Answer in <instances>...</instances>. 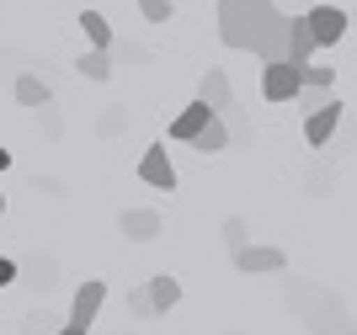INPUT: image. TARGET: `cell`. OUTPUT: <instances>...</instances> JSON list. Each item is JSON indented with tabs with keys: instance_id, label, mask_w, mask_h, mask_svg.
<instances>
[{
	"instance_id": "obj_23",
	"label": "cell",
	"mask_w": 357,
	"mask_h": 335,
	"mask_svg": "<svg viewBox=\"0 0 357 335\" xmlns=\"http://www.w3.org/2000/svg\"><path fill=\"white\" fill-rule=\"evenodd\" d=\"M128 314H134V320H160V314H155V304H149V293H144V288H134V293H128Z\"/></svg>"
},
{
	"instance_id": "obj_26",
	"label": "cell",
	"mask_w": 357,
	"mask_h": 335,
	"mask_svg": "<svg viewBox=\"0 0 357 335\" xmlns=\"http://www.w3.org/2000/svg\"><path fill=\"white\" fill-rule=\"evenodd\" d=\"M27 282H54V261H32V277Z\"/></svg>"
},
{
	"instance_id": "obj_16",
	"label": "cell",
	"mask_w": 357,
	"mask_h": 335,
	"mask_svg": "<svg viewBox=\"0 0 357 335\" xmlns=\"http://www.w3.org/2000/svg\"><path fill=\"white\" fill-rule=\"evenodd\" d=\"M75 70L86 75V80H96V86L112 80V48H86V54L75 59Z\"/></svg>"
},
{
	"instance_id": "obj_25",
	"label": "cell",
	"mask_w": 357,
	"mask_h": 335,
	"mask_svg": "<svg viewBox=\"0 0 357 335\" xmlns=\"http://www.w3.org/2000/svg\"><path fill=\"white\" fill-rule=\"evenodd\" d=\"M16 277H22V266H16L11 256H0V288H11Z\"/></svg>"
},
{
	"instance_id": "obj_1",
	"label": "cell",
	"mask_w": 357,
	"mask_h": 335,
	"mask_svg": "<svg viewBox=\"0 0 357 335\" xmlns=\"http://www.w3.org/2000/svg\"><path fill=\"white\" fill-rule=\"evenodd\" d=\"M219 43L256 54L261 64L283 59V11H278V0H219Z\"/></svg>"
},
{
	"instance_id": "obj_15",
	"label": "cell",
	"mask_w": 357,
	"mask_h": 335,
	"mask_svg": "<svg viewBox=\"0 0 357 335\" xmlns=\"http://www.w3.org/2000/svg\"><path fill=\"white\" fill-rule=\"evenodd\" d=\"M16 102H22V107H48V102H54V86H48V80H43V75H16Z\"/></svg>"
},
{
	"instance_id": "obj_17",
	"label": "cell",
	"mask_w": 357,
	"mask_h": 335,
	"mask_svg": "<svg viewBox=\"0 0 357 335\" xmlns=\"http://www.w3.org/2000/svg\"><path fill=\"white\" fill-rule=\"evenodd\" d=\"M80 32H86V43H91V48H112V43H118L102 11H80Z\"/></svg>"
},
{
	"instance_id": "obj_5",
	"label": "cell",
	"mask_w": 357,
	"mask_h": 335,
	"mask_svg": "<svg viewBox=\"0 0 357 335\" xmlns=\"http://www.w3.org/2000/svg\"><path fill=\"white\" fill-rule=\"evenodd\" d=\"M102 304H107V282L102 277H86L80 288H75V298H70V325H96V314H102Z\"/></svg>"
},
{
	"instance_id": "obj_3",
	"label": "cell",
	"mask_w": 357,
	"mask_h": 335,
	"mask_svg": "<svg viewBox=\"0 0 357 335\" xmlns=\"http://www.w3.org/2000/svg\"><path fill=\"white\" fill-rule=\"evenodd\" d=\"M139 181L155 192H176V165H171V149L165 144H149L139 155Z\"/></svg>"
},
{
	"instance_id": "obj_10",
	"label": "cell",
	"mask_w": 357,
	"mask_h": 335,
	"mask_svg": "<svg viewBox=\"0 0 357 335\" xmlns=\"http://www.w3.org/2000/svg\"><path fill=\"white\" fill-rule=\"evenodd\" d=\"M208 117H213V107L203 102V96H197V102H187V107H181L176 117H171V139H176V144H187V139H192V133L203 128Z\"/></svg>"
},
{
	"instance_id": "obj_4",
	"label": "cell",
	"mask_w": 357,
	"mask_h": 335,
	"mask_svg": "<svg viewBox=\"0 0 357 335\" xmlns=\"http://www.w3.org/2000/svg\"><path fill=\"white\" fill-rule=\"evenodd\" d=\"M347 123V112H342V102L331 96L326 107H314V112H304V139H310L314 149H326L331 139H336V128Z\"/></svg>"
},
{
	"instance_id": "obj_14",
	"label": "cell",
	"mask_w": 357,
	"mask_h": 335,
	"mask_svg": "<svg viewBox=\"0 0 357 335\" xmlns=\"http://www.w3.org/2000/svg\"><path fill=\"white\" fill-rule=\"evenodd\" d=\"M144 293H149V304H155V314H171V309L181 304V282H176V277H165V272H160V277H149Z\"/></svg>"
},
{
	"instance_id": "obj_24",
	"label": "cell",
	"mask_w": 357,
	"mask_h": 335,
	"mask_svg": "<svg viewBox=\"0 0 357 335\" xmlns=\"http://www.w3.org/2000/svg\"><path fill=\"white\" fill-rule=\"evenodd\" d=\"M32 112L43 117V128H48V139H59V133H64V123H59V112H54V102H48V107H32Z\"/></svg>"
},
{
	"instance_id": "obj_21",
	"label": "cell",
	"mask_w": 357,
	"mask_h": 335,
	"mask_svg": "<svg viewBox=\"0 0 357 335\" xmlns=\"http://www.w3.org/2000/svg\"><path fill=\"white\" fill-rule=\"evenodd\" d=\"M139 16H144V22H155V27H165V22L176 16V6H171V0H139Z\"/></svg>"
},
{
	"instance_id": "obj_7",
	"label": "cell",
	"mask_w": 357,
	"mask_h": 335,
	"mask_svg": "<svg viewBox=\"0 0 357 335\" xmlns=\"http://www.w3.org/2000/svg\"><path fill=\"white\" fill-rule=\"evenodd\" d=\"M229 261H235V272H245V277H261V272H283L288 256L278 245H240Z\"/></svg>"
},
{
	"instance_id": "obj_22",
	"label": "cell",
	"mask_w": 357,
	"mask_h": 335,
	"mask_svg": "<svg viewBox=\"0 0 357 335\" xmlns=\"http://www.w3.org/2000/svg\"><path fill=\"white\" fill-rule=\"evenodd\" d=\"M294 102H298V112H314V107H326V102H331V91H314V86H298V91H294Z\"/></svg>"
},
{
	"instance_id": "obj_29",
	"label": "cell",
	"mask_w": 357,
	"mask_h": 335,
	"mask_svg": "<svg viewBox=\"0 0 357 335\" xmlns=\"http://www.w3.org/2000/svg\"><path fill=\"white\" fill-rule=\"evenodd\" d=\"M0 213H6V197H0Z\"/></svg>"
},
{
	"instance_id": "obj_13",
	"label": "cell",
	"mask_w": 357,
	"mask_h": 335,
	"mask_svg": "<svg viewBox=\"0 0 357 335\" xmlns=\"http://www.w3.org/2000/svg\"><path fill=\"white\" fill-rule=\"evenodd\" d=\"M187 144L197 149V155H224V149H229V133H224V123H219V112L208 117V123H203V128L192 133V139H187Z\"/></svg>"
},
{
	"instance_id": "obj_12",
	"label": "cell",
	"mask_w": 357,
	"mask_h": 335,
	"mask_svg": "<svg viewBox=\"0 0 357 335\" xmlns=\"http://www.w3.org/2000/svg\"><path fill=\"white\" fill-rule=\"evenodd\" d=\"M197 96H203L208 107H229L235 102V86H229V75L213 64V70H203V80H197Z\"/></svg>"
},
{
	"instance_id": "obj_20",
	"label": "cell",
	"mask_w": 357,
	"mask_h": 335,
	"mask_svg": "<svg viewBox=\"0 0 357 335\" xmlns=\"http://www.w3.org/2000/svg\"><path fill=\"white\" fill-rule=\"evenodd\" d=\"M123 128H128V112H123V107H107V112L96 117V133H102V139H118Z\"/></svg>"
},
{
	"instance_id": "obj_28",
	"label": "cell",
	"mask_w": 357,
	"mask_h": 335,
	"mask_svg": "<svg viewBox=\"0 0 357 335\" xmlns=\"http://www.w3.org/2000/svg\"><path fill=\"white\" fill-rule=\"evenodd\" d=\"M6 165H11V149H6V144H0V171H6Z\"/></svg>"
},
{
	"instance_id": "obj_6",
	"label": "cell",
	"mask_w": 357,
	"mask_h": 335,
	"mask_svg": "<svg viewBox=\"0 0 357 335\" xmlns=\"http://www.w3.org/2000/svg\"><path fill=\"white\" fill-rule=\"evenodd\" d=\"M294 91H298V64H288V59L261 64V96L267 102H294Z\"/></svg>"
},
{
	"instance_id": "obj_18",
	"label": "cell",
	"mask_w": 357,
	"mask_h": 335,
	"mask_svg": "<svg viewBox=\"0 0 357 335\" xmlns=\"http://www.w3.org/2000/svg\"><path fill=\"white\" fill-rule=\"evenodd\" d=\"M298 86L331 91V86H336V70H331V64H298Z\"/></svg>"
},
{
	"instance_id": "obj_9",
	"label": "cell",
	"mask_w": 357,
	"mask_h": 335,
	"mask_svg": "<svg viewBox=\"0 0 357 335\" xmlns=\"http://www.w3.org/2000/svg\"><path fill=\"white\" fill-rule=\"evenodd\" d=\"M118 229H123V240L149 245V240L160 234V213H155V208H123V213H118Z\"/></svg>"
},
{
	"instance_id": "obj_2",
	"label": "cell",
	"mask_w": 357,
	"mask_h": 335,
	"mask_svg": "<svg viewBox=\"0 0 357 335\" xmlns=\"http://www.w3.org/2000/svg\"><path fill=\"white\" fill-rule=\"evenodd\" d=\"M304 22H310V32H314V48H336L347 38V27H352V16H347L342 6H310Z\"/></svg>"
},
{
	"instance_id": "obj_27",
	"label": "cell",
	"mask_w": 357,
	"mask_h": 335,
	"mask_svg": "<svg viewBox=\"0 0 357 335\" xmlns=\"http://www.w3.org/2000/svg\"><path fill=\"white\" fill-rule=\"evenodd\" d=\"M54 335H91V330H86V325H70V320H64V325H59Z\"/></svg>"
},
{
	"instance_id": "obj_19",
	"label": "cell",
	"mask_w": 357,
	"mask_h": 335,
	"mask_svg": "<svg viewBox=\"0 0 357 335\" xmlns=\"http://www.w3.org/2000/svg\"><path fill=\"white\" fill-rule=\"evenodd\" d=\"M224 245H229V256H235L240 245H251V224L240 219V213H229V219H224Z\"/></svg>"
},
{
	"instance_id": "obj_11",
	"label": "cell",
	"mask_w": 357,
	"mask_h": 335,
	"mask_svg": "<svg viewBox=\"0 0 357 335\" xmlns=\"http://www.w3.org/2000/svg\"><path fill=\"white\" fill-rule=\"evenodd\" d=\"M213 112H219L224 133H229V149H251V117L240 112V102H229V107H213Z\"/></svg>"
},
{
	"instance_id": "obj_8",
	"label": "cell",
	"mask_w": 357,
	"mask_h": 335,
	"mask_svg": "<svg viewBox=\"0 0 357 335\" xmlns=\"http://www.w3.org/2000/svg\"><path fill=\"white\" fill-rule=\"evenodd\" d=\"M314 54H320V48H314L310 22H304V16H283V59L288 64H310Z\"/></svg>"
}]
</instances>
